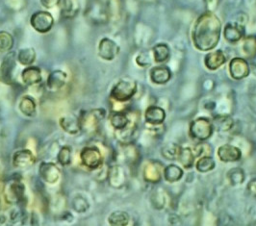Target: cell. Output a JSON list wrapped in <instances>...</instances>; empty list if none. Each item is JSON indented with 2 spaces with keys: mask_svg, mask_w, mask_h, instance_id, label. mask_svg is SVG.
<instances>
[{
  "mask_svg": "<svg viewBox=\"0 0 256 226\" xmlns=\"http://www.w3.org/2000/svg\"><path fill=\"white\" fill-rule=\"evenodd\" d=\"M222 34V22L213 12L202 14L192 28V42L194 48L202 52L217 48Z\"/></svg>",
  "mask_w": 256,
  "mask_h": 226,
  "instance_id": "1",
  "label": "cell"
},
{
  "mask_svg": "<svg viewBox=\"0 0 256 226\" xmlns=\"http://www.w3.org/2000/svg\"><path fill=\"white\" fill-rule=\"evenodd\" d=\"M138 86L135 80L122 78L118 80L111 90V98L118 103H126L136 94Z\"/></svg>",
  "mask_w": 256,
  "mask_h": 226,
  "instance_id": "2",
  "label": "cell"
},
{
  "mask_svg": "<svg viewBox=\"0 0 256 226\" xmlns=\"http://www.w3.org/2000/svg\"><path fill=\"white\" fill-rule=\"evenodd\" d=\"M212 120L205 116H200L194 120L189 126V135L194 140L205 142L211 138L214 133Z\"/></svg>",
  "mask_w": 256,
  "mask_h": 226,
  "instance_id": "3",
  "label": "cell"
},
{
  "mask_svg": "<svg viewBox=\"0 0 256 226\" xmlns=\"http://www.w3.org/2000/svg\"><path fill=\"white\" fill-rule=\"evenodd\" d=\"M105 116L106 111L103 108H96L83 112L81 116H79L81 130L86 132H92L94 130H96Z\"/></svg>",
  "mask_w": 256,
  "mask_h": 226,
  "instance_id": "4",
  "label": "cell"
},
{
  "mask_svg": "<svg viewBox=\"0 0 256 226\" xmlns=\"http://www.w3.org/2000/svg\"><path fill=\"white\" fill-rule=\"evenodd\" d=\"M26 186L18 179H11L4 188L5 200L9 204H18L24 200Z\"/></svg>",
  "mask_w": 256,
  "mask_h": 226,
  "instance_id": "5",
  "label": "cell"
},
{
  "mask_svg": "<svg viewBox=\"0 0 256 226\" xmlns=\"http://www.w3.org/2000/svg\"><path fill=\"white\" fill-rule=\"evenodd\" d=\"M82 164L90 170H98L103 164L102 153L96 146H86L80 153Z\"/></svg>",
  "mask_w": 256,
  "mask_h": 226,
  "instance_id": "6",
  "label": "cell"
},
{
  "mask_svg": "<svg viewBox=\"0 0 256 226\" xmlns=\"http://www.w3.org/2000/svg\"><path fill=\"white\" fill-rule=\"evenodd\" d=\"M31 26L42 34L48 33L54 26V18L52 14L46 11H38L33 14L30 18Z\"/></svg>",
  "mask_w": 256,
  "mask_h": 226,
  "instance_id": "7",
  "label": "cell"
},
{
  "mask_svg": "<svg viewBox=\"0 0 256 226\" xmlns=\"http://www.w3.org/2000/svg\"><path fill=\"white\" fill-rule=\"evenodd\" d=\"M87 18L90 20V22L98 24H103L110 20L103 0H96L90 4V7L87 9Z\"/></svg>",
  "mask_w": 256,
  "mask_h": 226,
  "instance_id": "8",
  "label": "cell"
},
{
  "mask_svg": "<svg viewBox=\"0 0 256 226\" xmlns=\"http://www.w3.org/2000/svg\"><path fill=\"white\" fill-rule=\"evenodd\" d=\"M231 78L234 80H243L250 74V66L248 61L241 57H235L228 64Z\"/></svg>",
  "mask_w": 256,
  "mask_h": 226,
  "instance_id": "9",
  "label": "cell"
},
{
  "mask_svg": "<svg viewBox=\"0 0 256 226\" xmlns=\"http://www.w3.org/2000/svg\"><path fill=\"white\" fill-rule=\"evenodd\" d=\"M120 51L118 44L115 40L109 38H103L98 44V56L104 61H113Z\"/></svg>",
  "mask_w": 256,
  "mask_h": 226,
  "instance_id": "10",
  "label": "cell"
},
{
  "mask_svg": "<svg viewBox=\"0 0 256 226\" xmlns=\"http://www.w3.org/2000/svg\"><path fill=\"white\" fill-rule=\"evenodd\" d=\"M246 28L243 22H230L224 28V38L230 44H236L244 38Z\"/></svg>",
  "mask_w": 256,
  "mask_h": 226,
  "instance_id": "11",
  "label": "cell"
},
{
  "mask_svg": "<svg viewBox=\"0 0 256 226\" xmlns=\"http://www.w3.org/2000/svg\"><path fill=\"white\" fill-rule=\"evenodd\" d=\"M164 164L159 161H150L144 168V179L152 184H156L161 181L164 172Z\"/></svg>",
  "mask_w": 256,
  "mask_h": 226,
  "instance_id": "12",
  "label": "cell"
},
{
  "mask_svg": "<svg viewBox=\"0 0 256 226\" xmlns=\"http://www.w3.org/2000/svg\"><path fill=\"white\" fill-rule=\"evenodd\" d=\"M38 174L48 184H55L61 177V172L56 164L42 162L38 166Z\"/></svg>",
  "mask_w": 256,
  "mask_h": 226,
  "instance_id": "13",
  "label": "cell"
},
{
  "mask_svg": "<svg viewBox=\"0 0 256 226\" xmlns=\"http://www.w3.org/2000/svg\"><path fill=\"white\" fill-rule=\"evenodd\" d=\"M217 155L224 163H234L242 158V151L235 146L226 144L218 148Z\"/></svg>",
  "mask_w": 256,
  "mask_h": 226,
  "instance_id": "14",
  "label": "cell"
},
{
  "mask_svg": "<svg viewBox=\"0 0 256 226\" xmlns=\"http://www.w3.org/2000/svg\"><path fill=\"white\" fill-rule=\"evenodd\" d=\"M107 179L112 188H122L126 183V174L124 168L120 164L112 166L107 172Z\"/></svg>",
  "mask_w": 256,
  "mask_h": 226,
  "instance_id": "15",
  "label": "cell"
},
{
  "mask_svg": "<svg viewBox=\"0 0 256 226\" xmlns=\"http://www.w3.org/2000/svg\"><path fill=\"white\" fill-rule=\"evenodd\" d=\"M36 161V158L32 151L22 150L16 151L13 155V166L18 170H26L32 166Z\"/></svg>",
  "mask_w": 256,
  "mask_h": 226,
  "instance_id": "16",
  "label": "cell"
},
{
  "mask_svg": "<svg viewBox=\"0 0 256 226\" xmlns=\"http://www.w3.org/2000/svg\"><path fill=\"white\" fill-rule=\"evenodd\" d=\"M172 72L168 66L165 64H159L152 68L150 72V81L155 85H165L170 81Z\"/></svg>",
  "mask_w": 256,
  "mask_h": 226,
  "instance_id": "17",
  "label": "cell"
},
{
  "mask_svg": "<svg viewBox=\"0 0 256 226\" xmlns=\"http://www.w3.org/2000/svg\"><path fill=\"white\" fill-rule=\"evenodd\" d=\"M166 120V112L162 107L152 105L146 108L144 112V120L152 126H160Z\"/></svg>",
  "mask_w": 256,
  "mask_h": 226,
  "instance_id": "18",
  "label": "cell"
},
{
  "mask_svg": "<svg viewBox=\"0 0 256 226\" xmlns=\"http://www.w3.org/2000/svg\"><path fill=\"white\" fill-rule=\"evenodd\" d=\"M226 53L220 50L210 51L204 57V66L207 70L215 72L226 63Z\"/></svg>",
  "mask_w": 256,
  "mask_h": 226,
  "instance_id": "19",
  "label": "cell"
},
{
  "mask_svg": "<svg viewBox=\"0 0 256 226\" xmlns=\"http://www.w3.org/2000/svg\"><path fill=\"white\" fill-rule=\"evenodd\" d=\"M59 124L64 132L70 135H77L82 131L79 116H76L74 114L62 116L59 120Z\"/></svg>",
  "mask_w": 256,
  "mask_h": 226,
  "instance_id": "20",
  "label": "cell"
},
{
  "mask_svg": "<svg viewBox=\"0 0 256 226\" xmlns=\"http://www.w3.org/2000/svg\"><path fill=\"white\" fill-rule=\"evenodd\" d=\"M16 68V55L14 53L8 54L0 66V76L3 81L9 83L13 78L14 70Z\"/></svg>",
  "mask_w": 256,
  "mask_h": 226,
  "instance_id": "21",
  "label": "cell"
},
{
  "mask_svg": "<svg viewBox=\"0 0 256 226\" xmlns=\"http://www.w3.org/2000/svg\"><path fill=\"white\" fill-rule=\"evenodd\" d=\"M22 79L26 86L38 85V83H40L42 80L40 68L38 66H27L22 72Z\"/></svg>",
  "mask_w": 256,
  "mask_h": 226,
  "instance_id": "22",
  "label": "cell"
},
{
  "mask_svg": "<svg viewBox=\"0 0 256 226\" xmlns=\"http://www.w3.org/2000/svg\"><path fill=\"white\" fill-rule=\"evenodd\" d=\"M68 81V74L60 70L52 72L48 77L46 86L52 90H58L63 88Z\"/></svg>",
  "mask_w": 256,
  "mask_h": 226,
  "instance_id": "23",
  "label": "cell"
},
{
  "mask_svg": "<svg viewBox=\"0 0 256 226\" xmlns=\"http://www.w3.org/2000/svg\"><path fill=\"white\" fill-rule=\"evenodd\" d=\"M212 124L215 130H217L220 133H224V132H228L232 129V127L234 126V120L228 114H218L214 116Z\"/></svg>",
  "mask_w": 256,
  "mask_h": 226,
  "instance_id": "24",
  "label": "cell"
},
{
  "mask_svg": "<svg viewBox=\"0 0 256 226\" xmlns=\"http://www.w3.org/2000/svg\"><path fill=\"white\" fill-rule=\"evenodd\" d=\"M152 56L155 63L164 64L170 58V48L166 44H157L152 48Z\"/></svg>",
  "mask_w": 256,
  "mask_h": 226,
  "instance_id": "25",
  "label": "cell"
},
{
  "mask_svg": "<svg viewBox=\"0 0 256 226\" xmlns=\"http://www.w3.org/2000/svg\"><path fill=\"white\" fill-rule=\"evenodd\" d=\"M184 176L183 170L176 164H170L165 166L163 178L168 183H176L182 179Z\"/></svg>",
  "mask_w": 256,
  "mask_h": 226,
  "instance_id": "26",
  "label": "cell"
},
{
  "mask_svg": "<svg viewBox=\"0 0 256 226\" xmlns=\"http://www.w3.org/2000/svg\"><path fill=\"white\" fill-rule=\"evenodd\" d=\"M132 118H130L128 114L122 111H116L112 114L110 116L111 126L115 129V131L122 130L130 124Z\"/></svg>",
  "mask_w": 256,
  "mask_h": 226,
  "instance_id": "27",
  "label": "cell"
},
{
  "mask_svg": "<svg viewBox=\"0 0 256 226\" xmlns=\"http://www.w3.org/2000/svg\"><path fill=\"white\" fill-rule=\"evenodd\" d=\"M18 108H20V111L22 112V114L28 118L35 116L36 112H37L36 101L32 96H24L20 100V104H18Z\"/></svg>",
  "mask_w": 256,
  "mask_h": 226,
  "instance_id": "28",
  "label": "cell"
},
{
  "mask_svg": "<svg viewBox=\"0 0 256 226\" xmlns=\"http://www.w3.org/2000/svg\"><path fill=\"white\" fill-rule=\"evenodd\" d=\"M196 155L194 153V150L191 148H180V154H178V161L180 162V164L186 168V170H190L194 166L196 162Z\"/></svg>",
  "mask_w": 256,
  "mask_h": 226,
  "instance_id": "29",
  "label": "cell"
},
{
  "mask_svg": "<svg viewBox=\"0 0 256 226\" xmlns=\"http://www.w3.org/2000/svg\"><path fill=\"white\" fill-rule=\"evenodd\" d=\"M242 53L246 59H254L256 57V36L250 35L242 40Z\"/></svg>",
  "mask_w": 256,
  "mask_h": 226,
  "instance_id": "30",
  "label": "cell"
},
{
  "mask_svg": "<svg viewBox=\"0 0 256 226\" xmlns=\"http://www.w3.org/2000/svg\"><path fill=\"white\" fill-rule=\"evenodd\" d=\"M81 9L80 0H64L62 14L66 18H76Z\"/></svg>",
  "mask_w": 256,
  "mask_h": 226,
  "instance_id": "31",
  "label": "cell"
},
{
  "mask_svg": "<svg viewBox=\"0 0 256 226\" xmlns=\"http://www.w3.org/2000/svg\"><path fill=\"white\" fill-rule=\"evenodd\" d=\"M216 168V162L211 155L200 157L196 163V170L200 174H206L212 172Z\"/></svg>",
  "mask_w": 256,
  "mask_h": 226,
  "instance_id": "32",
  "label": "cell"
},
{
  "mask_svg": "<svg viewBox=\"0 0 256 226\" xmlns=\"http://www.w3.org/2000/svg\"><path fill=\"white\" fill-rule=\"evenodd\" d=\"M124 148L122 150V159L128 164L136 163L140 158L139 150L131 144H122Z\"/></svg>",
  "mask_w": 256,
  "mask_h": 226,
  "instance_id": "33",
  "label": "cell"
},
{
  "mask_svg": "<svg viewBox=\"0 0 256 226\" xmlns=\"http://www.w3.org/2000/svg\"><path fill=\"white\" fill-rule=\"evenodd\" d=\"M130 216L126 211L118 210L110 214L108 218V222L112 226H126L129 224Z\"/></svg>",
  "mask_w": 256,
  "mask_h": 226,
  "instance_id": "34",
  "label": "cell"
},
{
  "mask_svg": "<svg viewBox=\"0 0 256 226\" xmlns=\"http://www.w3.org/2000/svg\"><path fill=\"white\" fill-rule=\"evenodd\" d=\"M228 180L231 186L237 187L242 185L246 180V174L243 168H234L230 170V172L226 174Z\"/></svg>",
  "mask_w": 256,
  "mask_h": 226,
  "instance_id": "35",
  "label": "cell"
},
{
  "mask_svg": "<svg viewBox=\"0 0 256 226\" xmlns=\"http://www.w3.org/2000/svg\"><path fill=\"white\" fill-rule=\"evenodd\" d=\"M36 51L33 48H27L20 50L18 53V61L22 66H29L36 60Z\"/></svg>",
  "mask_w": 256,
  "mask_h": 226,
  "instance_id": "36",
  "label": "cell"
},
{
  "mask_svg": "<svg viewBox=\"0 0 256 226\" xmlns=\"http://www.w3.org/2000/svg\"><path fill=\"white\" fill-rule=\"evenodd\" d=\"M180 148H181V146L178 144H174V142H170V144H166V146H163V148L161 150V154L166 160L176 161L178 158Z\"/></svg>",
  "mask_w": 256,
  "mask_h": 226,
  "instance_id": "37",
  "label": "cell"
},
{
  "mask_svg": "<svg viewBox=\"0 0 256 226\" xmlns=\"http://www.w3.org/2000/svg\"><path fill=\"white\" fill-rule=\"evenodd\" d=\"M14 40L7 31H0V52H9L14 48Z\"/></svg>",
  "mask_w": 256,
  "mask_h": 226,
  "instance_id": "38",
  "label": "cell"
},
{
  "mask_svg": "<svg viewBox=\"0 0 256 226\" xmlns=\"http://www.w3.org/2000/svg\"><path fill=\"white\" fill-rule=\"evenodd\" d=\"M72 146H64L58 152L57 155V160L59 164L62 166H68L72 163Z\"/></svg>",
  "mask_w": 256,
  "mask_h": 226,
  "instance_id": "39",
  "label": "cell"
},
{
  "mask_svg": "<svg viewBox=\"0 0 256 226\" xmlns=\"http://www.w3.org/2000/svg\"><path fill=\"white\" fill-rule=\"evenodd\" d=\"M72 208L76 213H85L89 210L90 203L84 196H82L81 194H78L72 200Z\"/></svg>",
  "mask_w": 256,
  "mask_h": 226,
  "instance_id": "40",
  "label": "cell"
},
{
  "mask_svg": "<svg viewBox=\"0 0 256 226\" xmlns=\"http://www.w3.org/2000/svg\"><path fill=\"white\" fill-rule=\"evenodd\" d=\"M202 144H198L192 150L196 155V157H202V156H206V155H211L212 152V148L211 146L208 144H205L204 142H202Z\"/></svg>",
  "mask_w": 256,
  "mask_h": 226,
  "instance_id": "41",
  "label": "cell"
},
{
  "mask_svg": "<svg viewBox=\"0 0 256 226\" xmlns=\"http://www.w3.org/2000/svg\"><path fill=\"white\" fill-rule=\"evenodd\" d=\"M150 62H152L150 56L148 52H142L136 57V63L142 68L150 66L152 64Z\"/></svg>",
  "mask_w": 256,
  "mask_h": 226,
  "instance_id": "42",
  "label": "cell"
},
{
  "mask_svg": "<svg viewBox=\"0 0 256 226\" xmlns=\"http://www.w3.org/2000/svg\"><path fill=\"white\" fill-rule=\"evenodd\" d=\"M220 0H204L205 7L207 12H214L218 7Z\"/></svg>",
  "mask_w": 256,
  "mask_h": 226,
  "instance_id": "43",
  "label": "cell"
},
{
  "mask_svg": "<svg viewBox=\"0 0 256 226\" xmlns=\"http://www.w3.org/2000/svg\"><path fill=\"white\" fill-rule=\"evenodd\" d=\"M24 0H6V4L11 7L13 10H20V8L24 7Z\"/></svg>",
  "mask_w": 256,
  "mask_h": 226,
  "instance_id": "44",
  "label": "cell"
},
{
  "mask_svg": "<svg viewBox=\"0 0 256 226\" xmlns=\"http://www.w3.org/2000/svg\"><path fill=\"white\" fill-rule=\"evenodd\" d=\"M60 1L61 0H40V3L46 9H52L59 5Z\"/></svg>",
  "mask_w": 256,
  "mask_h": 226,
  "instance_id": "45",
  "label": "cell"
},
{
  "mask_svg": "<svg viewBox=\"0 0 256 226\" xmlns=\"http://www.w3.org/2000/svg\"><path fill=\"white\" fill-rule=\"evenodd\" d=\"M246 190H248V192L250 196H252L254 198H256V178H252L248 182V184L246 186Z\"/></svg>",
  "mask_w": 256,
  "mask_h": 226,
  "instance_id": "46",
  "label": "cell"
}]
</instances>
